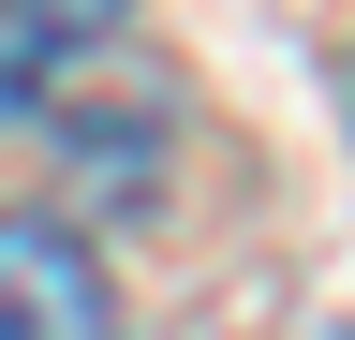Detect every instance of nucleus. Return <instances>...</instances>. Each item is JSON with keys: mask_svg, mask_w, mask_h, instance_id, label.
<instances>
[{"mask_svg": "<svg viewBox=\"0 0 355 340\" xmlns=\"http://www.w3.org/2000/svg\"><path fill=\"white\" fill-rule=\"evenodd\" d=\"M0 340H119V296L60 207H0Z\"/></svg>", "mask_w": 355, "mask_h": 340, "instance_id": "nucleus-1", "label": "nucleus"}, {"mask_svg": "<svg viewBox=\"0 0 355 340\" xmlns=\"http://www.w3.org/2000/svg\"><path fill=\"white\" fill-rule=\"evenodd\" d=\"M340 118H355V60H340Z\"/></svg>", "mask_w": 355, "mask_h": 340, "instance_id": "nucleus-2", "label": "nucleus"}]
</instances>
